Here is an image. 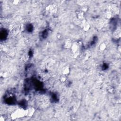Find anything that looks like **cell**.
Listing matches in <instances>:
<instances>
[{
    "instance_id": "obj_1",
    "label": "cell",
    "mask_w": 121,
    "mask_h": 121,
    "mask_svg": "<svg viewBox=\"0 0 121 121\" xmlns=\"http://www.w3.org/2000/svg\"><path fill=\"white\" fill-rule=\"evenodd\" d=\"M26 117V109L19 108L14 111L10 114V118L12 120Z\"/></svg>"
},
{
    "instance_id": "obj_2",
    "label": "cell",
    "mask_w": 121,
    "mask_h": 121,
    "mask_svg": "<svg viewBox=\"0 0 121 121\" xmlns=\"http://www.w3.org/2000/svg\"><path fill=\"white\" fill-rule=\"evenodd\" d=\"M80 25L81 28L85 32L88 31L91 26L90 24L88 22V21L86 19H84L81 21Z\"/></svg>"
},
{
    "instance_id": "obj_3",
    "label": "cell",
    "mask_w": 121,
    "mask_h": 121,
    "mask_svg": "<svg viewBox=\"0 0 121 121\" xmlns=\"http://www.w3.org/2000/svg\"><path fill=\"white\" fill-rule=\"evenodd\" d=\"M80 42H74L72 43V45L70 48L72 53L74 54L78 52V49L80 45Z\"/></svg>"
},
{
    "instance_id": "obj_4",
    "label": "cell",
    "mask_w": 121,
    "mask_h": 121,
    "mask_svg": "<svg viewBox=\"0 0 121 121\" xmlns=\"http://www.w3.org/2000/svg\"><path fill=\"white\" fill-rule=\"evenodd\" d=\"M35 111V107L31 106L28 107L26 109V117H32Z\"/></svg>"
},
{
    "instance_id": "obj_5",
    "label": "cell",
    "mask_w": 121,
    "mask_h": 121,
    "mask_svg": "<svg viewBox=\"0 0 121 121\" xmlns=\"http://www.w3.org/2000/svg\"><path fill=\"white\" fill-rule=\"evenodd\" d=\"M72 42L71 39H70L69 38L66 39L63 42V48L66 49H70L72 45Z\"/></svg>"
},
{
    "instance_id": "obj_6",
    "label": "cell",
    "mask_w": 121,
    "mask_h": 121,
    "mask_svg": "<svg viewBox=\"0 0 121 121\" xmlns=\"http://www.w3.org/2000/svg\"><path fill=\"white\" fill-rule=\"evenodd\" d=\"M85 13L81 11L80 9L76 11V16L77 19L81 21L85 19Z\"/></svg>"
},
{
    "instance_id": "obj_7",
    "label": "cell",
    "mask_w": 121,
    "mask_h": 121,
    "mask_svg": "<svg viewBox=\"0 0 121 121\" xmlns=\"http://www.w3.org/2000/svg\"><path fill=\"white\" fill-rule=\"evenodd\" d=\"M56 9H57V8L52 4H49L45 7V10L47 11L52 12L53 13L56 12Z\"/></svg>"
},
{
    "instance_id": "obj_8",
    "label": "cell",
    "mask_w": 121,
    "mask_h": 121,
    "mask_svg": "<svg viewBox=\"0 0 121 121\" xmlns=\"http://www.w3.org/2000/svg\"><path fill=\"white\" fill-rule=\"evenodd\" d=\"M70 71V68L68 65H66L65 66H64L62 69H61V74L66 75V76H68Z\"/></svg>"
},
{
    "instance_id": "obj_9",
    "label": "cell",
    "mask_w": 121,
    "mask_h": 121,
    "mask_svg": "<svg viewBox=\"0 0 121 121\" xmlns=\"http://www.w3.org/2000/svg\"><path fill=\"white\" fill-rule=\"evenodd\" d=\"M107 47L106 44L104 42L101 43L99 46V49L101 51H104Z\"/></svg>"
},
{
    "instance_id": "obj_10",
    "label": "cell",
    "mask_w": 121,
    "mask_h": 121,
    "mask_svg": "<svg viewBox=\"0 0 121 121\" xmlns=\"http://www.w3.org/2000/svg\"><path fill=\"white\" fill-rule=\"evenodd\" d=\"M59 81L61 83H64L67 80V76L63 74H61L59 77Z\"/></svg>"
},
{
    "instance_id": "obj_11",
    "label": "cell",
    "mask_w": 121,
    "mask_h": 121,
    "mask_svg": "<svg viewBox=\"0 0 121 121\" xmlns=\"http://www.w3.org/2000/svg\"><path fill=\"white\" fill-rule=\"evenodd\" d=\"M80 10L81 11H82V12H83L84 13H86V12H88V10H89V7L88 6L86 5H84L83 6H81Z\"/></svg>"
},
{
    "instance_id": "obj_12",
    "label": "cell",
    "mask_w": 121,
    "mask_h": 121,
    "mask_svg": "<svg viewBox=\"0 0 121 121\" xmlns=\"http://www.w3.org/2000/svg\"><path fill=\"white\" fill-rule=\"evenodd\" d=\"M112 13L110 11H107L104 13V17L106 19H110L112 17Z\"/></svg>"
},
{
    "instance_id": "obj_13",
    "label": "cell",
    "mask_w": 121,
    "mask_h": 121,
    "mask_svg": "<svg viewBox=\"0 0 121 121\" xmlns=\"http://www.w3.org/2000/svg\"><path fill=\"white\" fill-rule=\"evenodd\" d=\"M20 1L19 0H14L12 1V3L15 5H18V4H19Z\"/></svg>"
},
{
    "instance_id": "obj_14",
    "label": "cell",
    "mask_w": 121,
    "mask_h": 121,
    "mask_svg": "<svg viewBox=\"0 0 121 121\" xmlns=\"http://www.w3.org/2000/svg\"><path fill=\"white\" fill-rule=\"evenodd\" d=\"M113 90H114V89L112 87V86H110L108 88V91L110 93H112L113 92Z\"/></svg>"
},
{
    "instance_id": "obj_15",
    "label": "cell",
    "mask_w": 121,
    "mask_h": 121,
    "mask_svg": "<svg viewBox=\"0 0 121 121\" xmlns=\"http://www.w3.org/2000/svg\"><path fill=\"white\" fill-rule=\"evenodd\" d=\"M6 117L4 115H1L0 117V121H5Z\"/></svg>"
}]
</instances>
